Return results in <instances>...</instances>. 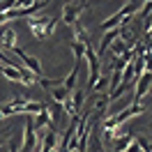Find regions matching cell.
Here are the masks:
<instances>
[{"label": "cell", "instance_id": "obj_1", "mask_svg": "<svg viewBox=\"0 0 152 152\" xmlns=\"http://www.w3.org/2000/svg\"><path fill=\"white\" fill-rule=\"evenodd\" d=\"M58 16H30L28 19V26H30V30H32V35L42 42V39H46V37H51L53 35V30H56V23H58Z\"/></svg>", "mask_w": 152, "mask_h": 152}, {"label": "cell", "instance_id": "obj_2", "mask_svg": "<svg viewBox=\"0 0 152 152\" xmlns=\"http://www.w3.org/2000/svg\"><path fill=\"white\" fill-rule=\"evenodd\" d=\"M86 7H90V0H69V2H65V7H62V23L65 26H74V23H78V14L86 10Z\"/></svg>", "mask_w": 152, "mask_h": 152}, {"label": "cell", "instance_id": "obj_3", "mask_svg": "<svg viewBox=\"0 0 152 152\" xmlns=\"http://www.w3.org/2000/svg\"><path fill=\"white\" fill-rule=\"evenodd\" d=\"M143 113V106L141 104H129L127 108H122L118 115H111L108 120H104V129H118L122 122H127L132 115H141Z\"/></svg>", "mask_w": 152, "mask_h": 152}, {"label": "cell", "instance_id": "obj_4", "mask_svg": "<svg viewBox=\"0 0 152 152\" xmlns=\"http://www.w3.org/2000/svg\"><path fill=\"white\" fill-rule=\"evenodd\" d=\"M134 12H136V0H129L124 7H120V10L115 12L113 16H108V19L102 23V28H104V32L106 30H113V28H118V26H122V21L124 19H129Z\"/></svg>", "mask_w": 152, "mask_h": 152}, {"label": "cell", "instance_id": "obj_5", "mask_svg": "<svg viewBox=\"0 0 152 152\" xmlns=\"http://www.w3.org/2000/svg\"><path fill=\"white\" fill-rule=\"evenodd\" d=\"M35 115H26V129H23V145H21V152H30L35 145H37V129H35Z\"/></svg>", "mask_w": 152, "mask_h": 152}, {"label": "cell", "instance_id": "obj_6", "mask_svg": "<svg viewBox=\"0 0 152 152\" xmlns=\"http://www.w3.org/2000/svg\"><path fill=\"white\" fill-rule=\"evenodd\" d=\"M86 60H88V67H90L88 86L95 88V83L99 81V56H97V51L92 48V44H88V48H86Z\"/></svg>", "mask_w": 152, "mask_h": 152}, {"label": "cell", "instance_id": "obj_7", "mask_svg": "<svg viewBox=\"0 0 152 152\" xmlns=\"http://www.w3.org/2000/svg\"><path fill=\"white\" fill-rule=\"evenodd\" d=\"M152 88V72H143V76L136 81V90H134V104H141V99L148 95Z\"/></svg>", "mask_w": 152, "mask_h": 152}, {"label": "cell", "instance_id": "obj_8", "mask_svg": "<svg viewBox=\"0 0 152 152\" xmlns=\"http://www.w3.org/2000/svg\"><path fill=\"white\" fill-rule=\"evenodd\" d=\"M14 53H16V56H19L23 62H26V67H28V69H30V72H32L35 76H37V78H42V76H44V74H42V65H39V60H37V58L28 56V53H26L23 48H19V46L14 48Z\"/></svg>", "mask_w": 152, "mask_h": 152}, {"label": "cell", "instance_id": "obj_9", "mask_svg": "<svg viewBox=\"0 0 152 152\" xmlns=\"http://www.w3.org/2000/svg\"><path fill=\"white\" fill-rule=\"evenodd\" d=\"M42 127H51V129L56 127V122H53V113H51V108H48V106H44V108L35 115V129L39 132Z\"/></svg>", "mask_w": 152, "mask_h": 152}, {"label": "cell", "instance_id": "obj_10", "mask_svg": "<svg viewBox=\"0 0 152 152\" xmlns=\"http://www.w3.org/2000/svg\"><path fill=\"white\" fill-rule=\"evenodd\" d=\"M78 67H81V62H78V60H74L72 72H69V74H67V78L62 81V86H65L67 92H74V90H76V81H78Z\"/></svg>", "mask_w": 152, "mask_h": 152}, {"label": "cell", "instance_id": "obj_11", "mask_svg": "<svg viewBox=\"0 0 152 152\" xmlns=\"http://www.w3.org/2000/svg\"><path fill=\"white\" fill-rule=\"evenodd\" d=\"M118 37H120V30H118V28L106 30V32H104V39H102V44H99V53H97V56H99V58L104 56V51H106V48H111V44H113Z\"/></svg>", "mask_w": 152, "mask_h": 152}, {"label": "cell", "instance_id": "obj_12", "mask_svg": "<svg viewBox=\"0 0 152 152\" xmlns=\"http://www.w3.org/2000/svg\"><path fill=\"white\" fill-rule=\"evenodd\" d=\"M0 42H2V46L5 48H16V30L12 28H5L0 30Z\"/></svg>", "mask_w": 152, "mask_h": 152}, {"label": "cell", "instance_id": "obj_13", "mask_svg": "<svg viewBox=\"0 0 152 152\" xmlns=\"http://www.w3.org/2000/svg\"><path fill=\"white\" fill-rule=\"evenodd\" d=\"M0 74L5 76L7 81H16V83H23V74H21L19 69H16V67H10V65H5Z\"/></svg>", "mask_w": 152, "mask_h": 152}, {"label": "cell", "instance_id": "obj_14", "mask_svg": "<svg viewBox=\"0 0 152 152\" xmlns=\"http://www.w3.org/2000/svg\"><path fill=\"white\" fill-rule=\"evenodd\" d=\"M69 46H72V51H74V60H78V62H81V60L86 58V48H88V44L78 42V39H72V44H69Z\"/></svg>", "mask_w": 152, "mask_h": 152}, {"label": "cell", "instance_id": "obj_15", "mask_svg": "<svg viewBox=\"0 0 152 152\" xmlns=\"http://www.w3.org/2000/svg\"><path fill=\"white\" fill-rule=\"evenodd\" d=\"M132 136H129V134H124V136H120V138H115L113 141V148H115V152H124L127 150V148H129V145H132Z\"/></svg>", "mask_w": 152, "mask_h": 152}, {"label": "cell", "instance_id": "obj_16", "mask_svg": "<svg viewBox=\"0 0 152 152\" xmlns=\"http://www.w3.org/2000/svg\"><path fill=\"white\" fill-rule=\"evenodd\" d=\"M48 92H51V97L56 99L58 104H62V102H65L67 97H69V92H67V90H65V86H56V88H51Z\"/></svg>", "mask_w": 152, "mask_h": 152}, {"label": "cell", "instance_id": "obj_17", "mask_svg": "<svg viewBox=\"0 0 152 152\" xmlns=\"http://www.w3.org/2000/svg\"><path fill=\"white\" fill-rule=\"evenodd\" d=\"M16 2H19V0H0V14H2V12L16 10Z\"/></svg>", "mask_w": 152, "mask_h": 152}, {"label": "cell", "instance_id": "obj_18", "mask_svg": "<svg viewBox=\"0 0 152 152\" xmlns=\"http://www.w3.org/2000/svg\"><path fill=\"white\" fill-rule=\"evenodd\" d=\"M106 86H108V78H99L95 83V88L92 90H97V92H102V90H106Z\"/></svg>", "mask_w": 152, "mask_h": 152}, {"label": "cell", "instance_id": "obj_19", "mask_svg": "<svg viewBox=\"0 0 152 152\" xmlns=\"http://www.w3.org/2000/svg\"><path fill=\"white\" fill-rule=\"evenodd\" d=\"M32 2H35V0H19V2H16V10H26V7H30Z\"/></svg>", "mask_w": 152, "mask_h": 152}, {"label": "cell", "instance_id": "obj_20", "mask_svg": "<svg viewBox=\"0 0 152 152\" xmlns=\"http://www.w3.org/2000/svg\"><path fill=\"white\" fill-rule=\"evenodd\" d=\"M124 152H143V150H141V145H138V141H132V145H129Z\"/></svg>", "mask_w": 152, "mask_h": 152}, {"label": "cell", "instance_id": "obj_21", "mask_svg": "<svg viewBox=\"0 0 152 152\" xmlns=\"http://www.w3.org/2000/svg\"><path fill=\"white\" fill-rule=\"evenodd\" d=\"M10 152H19V145H16V138H10Z\"/></svg>", "mask_w": 152, "mask_h": 152}, {"label": "cell", "instance_id": "obj_22", "mask_svg": "<svg viewBox=\"0 0 152 152\" xmlns=\"http://www.w3.org/2000/svg\"><path fill=\"white\" fill-rule=\"evenodd\" d=\"M2 118H5V115H2V111H0V120H2Z\"/></svg>", "mask_w": 152, "mask_h": 152}, {"label": "cell", "instance_id": "obj_23", "mask_svg": "<svg viewBox=\"0 0 152 152\" xmlns=\"http://www.w3.org/2000/svg\"><path fill=\"white\" fill-rule=\"evenodd\" d=\"M2 67H5V65H0V72H2Z\"/></svg>", "mask_w": 152, "mask_h": 152}, {"label": "cell", "instance_id": "obj_24", "mask_svg": "<svg viewBox=\"0 0 152 152\" xmlns=\"http://www.w3.org/2000/svg\"><path fill=\"white\" fill-rule=\"evenodd\" d=\"M0 148H2V141H0Z\"/></svg>", "mask_w": 152, "mask_h": 152}]
</instances>
